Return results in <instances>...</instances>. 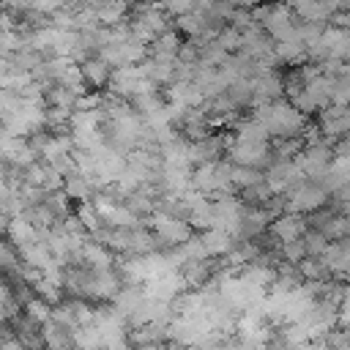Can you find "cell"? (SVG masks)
<instances>
[{"label": "cell", "instance_id": "d6986e66", "mask_svg": "<svg viewBox=\"0 0 350 350\" xmlns=\"http://www.w3.org/2000/svg\"><path fill=\"white\" fill-rule=\"evenodd\" d=\"M79 68H82V77H85V82H88V85H93V88L109 85L112 68H109V63H107V60H101L98 55H93V57H88L85 63H79Z\"/></svg>", "mask_w": 350, "mask_h": 350}, {"label": "cell", "instance_id": "83f0119b", "mask_svg": "<svg viewBox=\"0 0 350 350\" xmlns=\"http://www.w3.org/2000/svg\"><path fill=\"white\" fill-rule=\"evenodd\" d=\"M211 262L208 260H191V262H186L183 268H180V276L186 279V284L189 287H200V284H205L208 279H211Z\"/></svg>", "mask_w": 350, "mask_h": 350}, {"label": "cell", "instance_id": "7c38bea8", "mask_svg": "<svg viewBox=\"0 0 350 350\" xmlns=\"http://www.w3.org/2000/svg\"><path fill=\"white\" fill-rule=\"evenodd\" d=\"M79 265L90 268V271H109L112 268V252L107 246H101L98 241H85V246L79 249Z\"/></svg>", "mask_w": 350, "mask_h": 350}, {"label": "cell", "instance_id": "52a82bcc", "mask_svg": "<svg viewBox=\"0 0 350 350\" xmlns=\"http://www.w3.org/2000/svg\"><path fill=\"white\" fill-rule=\"evenodd\" d=\"M252 88H254V101L271 104V101H279V98H282V93H284V79H282L273 68H262V71L252 79Z\"/></svg>", "mask_w": 350, "mask_h": 350}, {"label": "cell", "instance_id": "7a4b0ae2", "mask_svg": "<svg viewBox=\"0 0 350 350\" xmlns=\"http://www.w3.org/2000/svg\"><path fill=\"white\" fill-rule=\"evenodd\" d=\"M167 14L164 8H153V5H142V8H134V19L129 22L131 25V33L134 38H139L142 44H150L156 41L161 33H167Z\"/></svg>", "mask_w": 350, "mask_h": 350}, {"label": "cell", "instance_id": "5bb4252c", "mask_svg": "<svg viewBox=\"0 0 350 350\" xmlns=\"http://www.w3.org/2000/svg\"><path fill=\"white\" fill-rule=\"evenodd\" d=\"M63 191H66V197L90 202V200L98 194V186H96V180L88 178V175H82V172H71L68 178H63Z\"/></svg>", "mask_w": 350, "mask_h": 350}, {"label": "cell", "instance_id": "3957f363", "mask_svg": "<svg viewBox=\"0 0 350 350\" xmlns=\"http://www.w3.org/2000/svg\"><path fill=\"white\" fill-rule=\"evenodd\" d=\"M150 227H153V235L161 243L172 246V249H178V246H183L186 241L194 238L191 235V224L186 219H175V216H167L161 211H153L150 213Z\"/></svg>", "mask_w": 350, "mask_h": 350}, {"label": "cell", "instance_id": "44dd1931", "mask_svg": "<svg viewBox=\"0 0 350 350\" xmlns=\"http://www.w3.org/2000/svg\"><path fill=\"white\" fill-rule=\"evenodd\" d=\"M200 241H202V246H205L208 257L230 254V252H232V246H235V238H232V235H227L224 230H205V232L200 235Z\"/></svg>", "mask_w": 350, "mask_h": 350}, {"label": "cell", "instance_id": "d590c367", "mask_svg": "<svg viewBox=\"0 0 350 350\" xmlns=\"http://www.w3.org/2000/svg\"><path fill=\"white\" fill-rule=\"evenodd\" d=\"M334 156H342V159H350V137H342L334 148Z\"/></svg>", "mask_w": 350, "mask_h": 350}, {"label": "cell", "instance_id": "8992f818", "mask_svg": "<svg viewBox=\"0 0 350 350\" xmlns=\"http://www.w3.org/2000/svg\"><path fill=\"white\" fill-rule=\"evenodd\" d=\"M186 279L180 276V271H170V273H164V276H156V279H150V282H145V295L148 298H156V301H164V304H172L178 295H183L186 293Z\"/></svg>", "mask_w": 350, "mask_h": 350}, {"label": "cell", "instance_id": "484cf974", "mask_svg": "<svg viewBox=\"0 0 350 350\" xmlns=\"http://www.w3.org/2000/svg\"><path fill=\"white\" fill-rule=\"evenodd\" d=\"M90 5L96 11V19L101 25H107V27L120 25L123 16H126V11H129V5H123V3H90Z\"/></svg>", "mask_w": 350, "mask_h": 350}, {"label": "cell", "instance_id": "f1b7e54d", "mask_svg": "<svg viewBox=\"0 0 350 350\" xmlns=\"http://www.w3.org/2000/svg\"><path fill=\"white\" fill-rule=\"evenodd\" d=\"M178 52H180V36L175 30H167V33H161L153 41V57H170V60H175Z\"/></svg>", "mask_w": 350, "mask_h": 350}, {"label": "cell", "instance_id": "ba28073f", "mask_svg": "<svg viewBox=\"0 0 350 350\" xmlns=\"http://www.w3.org/2000/svg\"><path fill=\"white\" fill-rule=\"evenodd\" d=\"M271 235H273V241H279L282 246H284V243H293V241H301V238L306 235V221H304L298 213H282V216L273 219Z\"/></svg>", "mask_w": 350, "mask_h": 350}, {"label": "cell", "instance_id": "836d02e7", "mask_svg": "<svg viewBox=\"0 0 350 350\" xmlns=\"http://www.w3.org/2000/svg\"><path fill=\"white\" fill-rule=\"evenodd\" d=\"M224 52H232V49H241V30L232 25V27H221L219 36L213 38Z\"/></svg>", "mask_w": 350, "mask_h": 350}, {"label": "cell", "instance_id": "ac0fdd59", "mask_svg": "<svg viewBox=\"0 0 350 350\" xmlns=\"http://www.w3.org/2000/svg\"><path fill=\"white\" fill-rule=\"evenodd\" d=\"M41 336H44V347L46 350H77L74 339H71V331L57 325V323H52V320L41 325Z\"/></svg>", "mask_w": 350, "mask_h": 350}, {"label": "cell", "instance_id": "603a6c76", "mask_svg": "<svg viewBox=\"0 0 350 350\" xmlns=\"http://www.w3.org/2000/svg\"><path fill=\"white\" fill-rule=\"evenodd\" d=\"M22 268H25V262L19 257V249L14 243H8V241H0V273L11 276L16 282L22 276Z\"/></svg>", "mask_w": 350, "mask_h": 350}, {"label": "cell", "instance_id": "8fae6325", "mask_svg": "<svg viewBox=\"0 0 350 350\" xmlns=\"http://www.w3.org/2000/svg\"><path fill=\"white\" fill-rule=\"evenodd\" d=\"M320 260H323V265L328 268V273H336V276L350 273V238L328 243V249L323 252Z\"/></svg>", "mask_w": 350, "mask_h": 350}, {"label": "cell", "instance_id": "4fadbf2b", "mask_svg": "<svg viewBox=\"0 0 350 350\" xmlns=\"http://www.w3.org/2000/svg\"><path fill=\"white\" fill-rule=\"evenodd\" d=\"M167 96H170V104L183 107V109H200L202 101H205L202 93H200V88L194 82H172L170 90H167Z\"/></svg>", "mask_w": 350, "mask_h": 350}, {"label": "cell", "instance_id": "4316f807", "mask_svg": "<svg viewBox=\"0 0 350 350\" xmlns=\"http://www.w3.org/2000/svg\"><path fill=\"white\" fill-rule=\"evenodd\" d=\"M273 55H276V60L295 63V60H301V57L306 55V46H304V44H301V38L293 33L290 38H284V41H276V44H273Z\"/></svg>", "mask_w": 350, "mask_h": 350}, {"label": "cell", "instance_id": "ffe728a7", "mask_svg": "<svg viewBox=\"0 0 350 350\" xmlns=\"http://www.w3.org/2000/svg\"><path fill=\"white\" fill-rule=\"evenodd\" d=\"M5 235H8V241H11L16 249H22V246H27V243H36V241H38V230H36L27 219H22V216H11Z\"/></svg>", "mask_w": 350, "mask_h": 350}, {"label": "cell", "instance_id": "9c48e42d", "mask_svg": "<svg viewBox=\"0 0 350 350\" xmlns=\"http://www.w3.org/2000/svg\"><path fill=\"white\" fill-rule=\"evenodd\" d=\"M123 279L120 273H115L112 268L109 271H90V290H88V298H98V301H115V295L123 290L120 287Z\"/></svg>", "mask_w": 350, "mask_h": 350}, {"label": "cell", "instance_id": "8d00e7d4", "mask_svg": "<svg viewBox=\"0 0 350 350\" xmlns=\"http://www.w3.org/2000/svg\"><path fill=\"white\" fill-rule=\"evenodd\" d=\"M8 221H11V216L0 213V232H5V230H8Z\"/></svg>", "mask_w": 350, "mask_h": 350}, {"label": "cell", "instance_id": "2e32d148", "mask_svg": "<svg viewBox=\"0 0 350 350\" xmlns=\"http://www.w3.org/2000/svg\"><path fill=\"white\" fill-rule=\"evenodd\" d=\"M320 123H323V131H325L328 137H339V134L350 131V107H336V104H331L328 109H323Z\"/></svg>", "mask_w": 350, "mask_h": 350}, {"label": "cell", "instance_id": "f546056e", "mask_svg": "<svg viewBox=\"0 0 350 350\" xmlns=\"http://www.w3.org/2000/svg\"><path fill=\"white\" fill-rule=\"evenodd\" d=\"M230 180H232V189H252V186H257V183H262L265 180V172H260V170H249V167H235L232 164V170H230Z\"/></svg>", "mask_w": 350, "mask_h": 350}, {"label": "cell", "instance_id": "30bf717a", "mask_svg": "<svg viewBox=\"0 0 350 350\" xmlns=\"http://www.w3.org/2000/svg\"><path fill=\"white\" fill-rule=\"evenodd\" d=\"M317 186L328 194V191H342L345 186H350V159L334 156V161L325 167V172L320 175Z\"/></svg>", "mask_w": 350, "mask_h": 350}, {"label": "cell", "instance_id": "1f68e13d", "mask_svg": "<svg viewBox=\"0 0 350 350\" xmlns=\"http://www.w3.org/2000/svg\"><path fill=\"white\" fill-rule=\"evenodd\" d=\"M25 314H27L33 323L44 325V323H49V317H52V306H49V304H44L41 298H33V301H27V304H25Z\"/></svg>", "mask_w": 350, "mask_h": 350}, {"label": "cell", "instance_id": "7402d4cb", "mask_svg": "<svg viewBox=\"0 0 350 350\" xmlns=\"http://www.w3.org/2000/svg\"><path fill=\"white\" fill-rule=\"evenodd\" d=\"M19 257H22L25 265H30V268H36V271H44L49 262H55V257H52V252H49V246H46L44 241H36V243L22 246V249H19Z\"/></svg>", "mask_w": 350, "mask_h": 350}, {"label": "cell", "instance_id": "e575fe53", "mask_svg": "<svg viewBox=\"0 0 350 350\" xmlns=\"http://www.w3.org/2000/svg\"><path fill=\"white\" fill-rule=\"evenodd\" d=\"M336 107H350V77H336V85H334V98H331Z\"/></svg>", "mask_w": 350, "mask_h": 350}, {"label": "cell", "instance_id": "277c9868", "mask_svg": "<svg viewBox=\"0 0 350 350\" xmlns=\"http://www.w3.org/2000/svg\"><path fill=\"white\" fill-rule=\"evenodd\" d=\"M227 153H230V164H235V167H249V170H260L262 172V167L268 170L273 161H271V148L268 145H257V142H238V139H232L230 145H227Z\"/></svg>", "mask_w": 350, "mask_h": 350}, {"label": "cell", "instance_id": "cb8c5ba5", "mask_svg": "<svg viewBox=\"0 0 350 350\" xmlns=\"http://www.w3.org/2000/svg\"><path fill=\"white\" fill-rule=\"evenodd\" d=\"M268 129L260 123V120H254V118H246V120H241L238 126H235V139L238 142H257V145H268Z\"/></svg>", "mask_w": 350, "mask_h": 350}, {"label": "cell", "instance_id": "d4e9b609", "mask_svg": "<svg viewBox=\"0 0 350 350\" xmlns=\"http://www.w3.org/2000/svg\"><path fill=\"white\" fill-rule=\"evenodd\" d=\"M71 339H74L77 350H104V339H101V334L93 323L79 325L77 331H71Z\"/></svg>", "mask_w": 350, "mask_h": 350}, {"label": "cell", "instance_id": "d6a6232c", "mask_svg": "<svg viewBox=\"0 0 350 350\" xmlns=\"http://www.w3.org/2000/svg\"><path fill=\"white\" fill-rule=\"evenodd\" d=\"M44 205L55 213V219H66L68 216V197H66V191H49L44 197Z\"/></svg>", "mask_w": 350, "mask_h": 350}, {"label": "cell", "instance_id": "74e56055", "mask_svg": "<svg viewBox=\"0 0 350 350\" xmlns=\"http://www.w3.org/2000/svg\"><path fill=\"white\" fill-rule=\"evenodd\" d=\"M5 320H8V312H5V306H3V304H0V325H3V323H5Z\"/></svg>", "mask_w": 350, "mask_h": 350}, {"label": "cell", "instance_id": "6da1fadb", "mask_svg": "<svg viewBox=\"0 0 350 350\" xmlns=\"http://www.w3.org/2000/svg\"><path fill=\"white\" fill-rule=\"evenodd\" d=\"M252 118L260 120L268 129V134L279 137V139H295L304 131V112H298L284 98L271 101V104H260Z\"/></svg>", "mask_w": 350, "mask_h": 350}, {"label": "cell", "instance_id": "9a60e30c", "mask_svg": "<svg viewBox=\"0 0 350 350\" xmlns=\"http://www.w3.org/2000/svg\"><path fill=\"white\" fill-rule=\"evenodd\" d=\"M142 301H145V290H142V287H123V290L115 295V301H112L115 306H112V309H115L123 320H129V323H131V320H134V314L139 312Z\"/></svg>", "mask_w": 350, "mask_h": 350}, {"label": "cell", "instance_id": "e0dca14e", "mask_svg": "<svg viewBox=\"0 0 350 350\" xmlns=\"http://www.w3.org/2000/svg\"><path fill=\"white\" fill-rule=\"evenodd\" d=\"M336 11H342V5H336V3H298V5H293V14H298L301 22H312V25L325 22Z\"/></svg>", "mask_w": 350, "mask_h": 350}, {"label": "cell", "instance_id": "5b68a950", "mask_svg": "<svg viewBox=\"0 0 350 350\" xmlns=\"http://www.w3.org/2000/svg\"><path fill=\"white\" fill-rule=\"evenodd\" d=\"M287 200H284V205H287V211L290 213H312V211H317V208H323L325 205V200H328V194L317 186V183H312V180H301L298 186H293L287 194H284Z\"/></svg>", "mask_w": 350, "mask_h": 350}, {"label": "cell", "instance_id": "4dcf8cb0", "mask_svg": "<svg viewBox=\"0 0 350 350\" xmlns=\"http://www.w3.org/2000/svg\"><path fill=\"white\" fill-rule=\"evenodd\" d=\"M33 293H36V298H41L44 304H57V301H60V293H63V287L41 276V279L33 284Z\"/></svg>", "mask_w": 350, "mask_h": 350}]
</instances>
